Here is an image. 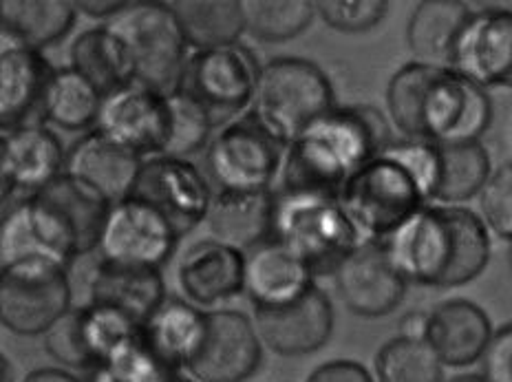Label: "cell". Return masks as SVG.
Listing matches in <instances>:
<instances>
[{
  "label": "cell",
  "mask_w": 512,
  "mask_h": 382,
  "mask_svg": "<svg viewBox=\"0 0 512 382\" xmlns=\"http://www.w3.org/2000/svg\"><path fill=\"white\" fill-rule=\"evenodd\" d=\"M387 111L409 142H479L493 124V100L486 89L451 67L409 62L387 87Z\"/></svg>",
  "instance_id": "1"
},
{
  "label": "cell",
  "mask_w": 512,
  "mask_h": 382,
  "mask_svg": "<svg viewBox=\"0 0 512 382\" xmlns=\"http://www.w3.org/2000/svg\"><path fill=\"white\" fill-rule=\"evenodd\" d=\"M396 142L373 106H334L285 148L281 184L294 195H340L347 179Z\"/></svg>",
  "instance_id": "2"
},
{
  "label": "cell",
  "mask_w": 512,
  "mask_h": 382,
  "mask_svg": "<svg viewBox=\"0 0 512 382\" xmlns=\"http://www.w3.org/2000/svg\"><path fill=\"white\" fill-rule=\"evenodd\" d=\"M433 144L393 142L351 175L338 201L367 241H389L431 206Z\"/></svg>",
  "instance_id": "3"
},
{
  "label": "cell",
  "mask_w": 512,
  "mask_h": 382,
  "mask_svg": "<svg viewBox=\"0 0 512 382\" xmlns=\"http://www.w3.org/2000/svg\"><path fill=\"white\" fill-rule=\"evenodd\" d=\"M387 246L404 279L451 290L475 281L490 261L486 221L464 206H426Z\"/></svg>",
  "instance_id": "4"
},
{
  "label": "cell",
  "mask_w": 512,
  "mask_h": 382,
  "mask_svg": "<svg viewBox=\"0 0 512 382\" xmlns=\"http://www.w3.org/2000/svg\"><path fill=\"white\" fill-rule=\"evenodd\" d=\"M38 246L64 265L100 250L113 204L80 177L62 173L38 193L23 197Z\"/></svg>",
  "instance_id": "5"
},
{
  "label": "cell",
  "mask_w": 512,
  "mask_h": 382,
  "mask_svg": "<svg viewBox=\"0 0 512 382\" xmlns=\"http://www.w3.org/2000/svg\"><path fill=\"white\" fill-rule=\"evenodd\" d=\"M334 106L332 80L316 62L279 56L261 67L250 113L287 148Z\"/></svg>",
  "instance_id": "6"
},
{
  "label": "cell",
  "mask_w": 512,
  "mask_h": 382,
  "mask_svg": "<svg viewBox=\"0 0 512 382\" xmlns=\"http://www.w3.org/2000/svg\"><path fill=\"white\" fill-rule=\"evenodd\" d=\"M272 239L305 261L314 277L334 274L362 241L336 197L294 195L274 188Z\"/></svg>",
  "instance_id": "7"
},
{
  "label": "cell",
  "mask_w": 512,
  "mask_h": 382,
  "mask_svg": "<svg viewBox=\"0 0 512 382\" xmlns=\"http://www.w3.org/2000/svg\"><path fill=\"white\" fill-rule=\"evenodd\" d=\"M109 25L131 53L135 82L157 93H173L188 62V42L170 3H131Z\"/></svg>",
  "instance_id": "8"
},
{
  "label": "cell",
  "mask_w": 512,
  "mask_h": 382,
  "mask_svg": "<svg viewBox=\"0 0 512 382\" xmlns=\"http://www.w3.org/2000/svg\"><path fill=\"white\" fill-rule=\"evenodd\" d=\"M283 159L285 146L248 113L212 137L204 153V175L215 193L274 190Z\"/></svg>",
  "instance_id": "9"
},
{
  "label": "cell",
  "mask_w": 512,
  "mask_h": 382,
  "mask_svg": "<svg viewBox=\"0 0 512 382\" xmlns=\"http://www.w3.org/2000/svg\"><path fill=\"white\" fill-rule=\"evenodd\" d=\"M0 323L16 336H45L71 310L67 265L51 257H27L3 265Z\"/></svg>",
  "instance_id": "10"
},
{
  "label": "cell",
  "mask_w": 512,
  "mask_h": 382,
  "mask_svg": "<svg viewBox=\"0 0 512 382\" xmlns=\"http://www.w3.org/2000/svg\"><path fill=\"white\" fill-rule=\"evenodd\" d=\"M261 67L241 42L195 51L181 73L177 91L195 100L217 129L237 120V115L254 102Z\"/></svg>",
  "instance_id": "11"
},
{
  "label": "cell",
  "mask_w": 512,
  "mask_h": 382,
  "mask_svg": "<svg viewBox=\"0 0 512 382\" xmlns=\"http://www.w3.org/2000/svg\"><path fill=\"white\" fill-rule=\"evenodd\" d=\"M131 197L159 212L177 239H184L208 219L215 193L204 171L190 159L157 155L142 162Z\"/></svg>",
  "instance_id": "12"
},
{
  "label": "cell",
  "mask_w": 512,
  "mask_h": 382,
  "mask_svg": "<svg viewBox=\"0 0 512 382\" xmlns=\"http://www.w3.org/2000/svg\"><path fill=\"white\" fill-rule=\"evenodd\" d=\"M263 341L248 314L206 312V330L186 371L197 382H245L261 367Z\"/></svg>",
  "instance_id": "13"
},
{
  "label": "cell",
  "mask_w": 512,
  "mask_h": 382,
  "mask_svg": "<svg viewBox=\"0 0 512 382\" xmlns=\"http://www.w3.org/2000/svg\"><path fill=\"white\" fill-rule=\"evenodd\" d=\"M336 290L347 310L362 318H380L407 296V279L391 257L387 241L362 239L334 272Z\"/></svg>",
  "instance_id": "14"
},
{
  "label": "cell",
  "mask_w": 512,
  "mask_h": 382,
  "mask_svg": "<svg viewBox=\"0 0 512 382\" xmlns=\"http://www.w3.org/2000/svg\"><path fill=\"white\" fill-rule=\"evenodd\" d=\"M453 71L482 89H512V9H473L455 40Z\"/></svg>",
  "instance_id": "15"
},
{
  "label": "cell",
  "mask_w": 512,
  "mask_h": 382,
  "mask_svg": "<svg viewBox=\"0 0 512 382\" xmlns=\"http://www.w3.org/2000/svg\"><path fill=\"white\" fill-rule=\"evenodd\" d=\"M95 129L142 159L164 155L170 137L168 95L140 82L126 84L104 95Z\"/></svg>",
  "instance_id": "16"
},
{
  "label": "cell",
  "mask_w": 512,
  "mask_h": 382,
  "mask_svg": "<svg viewBox=\"0 0 512 382\" xmlns=\"http://www.w3.org/2000/svg\"><path fill=\"white\" fill-rule=\"evenodd\" d=\"M263 345L283 358H301L323 349L334 332V307L325 290L312 285L283 305L254 310Z\"/></svg>",
  "instance_id": "17"
},
{
  "label": "cell",
  "mask_w": 512,
  "mask_h": 382,
  "mask_svg": "<svg viewBox=\"0 0 512 382\" xmlns=\"http://www.w3.org/2000/svg\"><path fill=\"white\" fill-rule=\"evenodd\" d=\"M177 235L168 221L135 197L113 204L102 232L100 257L104 261L146 265L162 270L177 248Z\"/></svg>",
  "instance_id": "18"
},
{
  "label": "cell",
  "mask_w": 512,
  "mask_h": 382,
  "mask_svg": "<svg viewBox=\"0 0 512 382\" xmlns=\"http://www.w3.org/2000/svg\"><path fill=\"white\" fill-rule=\"evenodd\" d=\"M67 151L60 137L45 124H25L3 131L0 137V175L3 199L16 190L25 197L38 193L67 168Z\"/></svg>",
  "instance_id": "19"
},
{
  "label": "cell",
  "mask_w": 512,
  "mask_h": 382,
  "mask_svg": "<svg viewBox=\"0 0 512 382\" xmlns=\"http://www.w3.org/2000/svg\"><path fill=\"white\" fill-rule=\"evenodd\" d=\"M177 281L188 303L204 312L219 310L245 292V252L217 239L197 241L181 254Z\"/></svg>",
  "instance_id": "20"
},
{
  "label": "cell",
  "mask_w": 512,
  "mask_h": 382,
  "mask_svg": "<svg viewBox=\"0 0 512 382\" xmlns=\"http://www.w3.org/2000/svg\"><path fill=\"white\" fill-rule=\"evenodd\" d=\"M56 69L42 51L5 45L0 53V124L3 131L40 124L42 106Z\"/></svg>",
  "instance_id": "21"
},
{
  "label": "cell",
  "mask_w": 512,
  "mask_h": 382,
  "mask_svg": "<svg viewBox=\"0 0 512 382\" xmlns=\"http://www.w3.org/2000/svg\"><path fill=\"white\" fill-rule=\"evenodd\" d=\"M168 299L162 270L100 259L93 272L89 303L109 307L137 327H144Z\"/></svg>",
  "instance_id": "22"
},
{
  "label": "cell",
  "mask_w": 512,
  "mask_h": 382,
  "mask_svg": "<svg viewBox=\"0 0 512 382\" xmlns=\"http://www.w3.org/2000/svg\"><path fill=\"white\" fill-rule=\"evenodd\" d=\"M488 314L468 299H448L426 316L424 341L446 367H468L482 360L493 338Z\"/></svg>",
  "instance_id": "23"
},
{
  "label": "cell",
  "mask_w": 512,
  "mask_h": 382,
  "mask_svg": "<svg viewBox=\"0 0 512 382\" xmlns=\"http://www.w3.org/2000/svg\"><path fill=\"white\" fill-rule=\"evenodd\" d=\"M144 159L113 142L98 129L84 133L67 155L64 173L80 177L111 201L120 204L131 197Z\"/></svg>",
  "instance_id": "24"
},
{
  "label": "cell",
  "mask_w": 512,
  "mask_h": 382,
  "mask_svg": "<svg viewBox=\"0 0 512 382\" xmlns=\"http://www.w3.org/2000/svg\"><path fill=\"white\" fill-rule=\"evenodd\" d=\"M314 279L305 261L274 239L245 254V292L254 310L294 301L316 285Z\"/></svg>",
  "instance_id": "25"
},
{
  "label": "cell",
  "mask_w": 512,
  "mask_h": 382,
  "mask_svg": "<svg viewBox=\"0 0 512 382\" xmlns=\"http://www.w3.org/2000/svg\"><path fill=\"white\" fill-rule=\"evenodd\" d=\"M274 190L256 193H215L208 212L212 239L241 252H252L272 239L274 228Z\"/></svg>",
  "instance_id": "26"
},
{
  "label": "cell",
  "mask_w": 512,
  "mask_h": 382,
  "mask_svg": "<svg viewBox=\"0 0 512 382\" xmlns=\"http://www.w3.org/2000/svg\"><path fill=\"white\" fill-rule=\"evenodd\" d=\"M206 330V312L188 301L168 296L142 327V338L162 363L181 374L199 349Z\"/></svg>",
  "instance_id": "27"
},
{
  "label": "cell",
  "mask_w": 512,
  "mask_h": 382,
  "mask_svg": "<svg viewBox=\"0 0 512 382\" xmlns=\"http://www.w3.org/2000/svg\"><path fill=\"white\" fill-rule=\"evenodd\" d=\"M78 7L69 0H3L0 25L9 45L42 51L56 45L76 25Z\"/></svg>",
  "instance_id": "28"
},
{
  "label": "cell",
  "mask_w": 512,
  "mask_h": 382,
  "mask_svg": "<svg viewBox=\"0 0 512 382\" xmlns=\"http://www.w3.org/2000/svg\"><path fill=\"white\" fill-rule=\"evenodd\" d=\"M473 9L457 0H424L413 9L407 27V45L415 62L433 67L451 65L455 40Z\"/></svg>",
  "instance_id": "29"
},
{
  "label": "cell",
  "mask_w": 512,
  "mask_h": 382,
  "mask_svg": "<svg viewBox=\"0 0 512 382\" xmlns=\"http://www.w3.org/2000/svg\"><path fill=\"white\" fill-rule=\"evenodd\" d=\"M435 175L431 188V204L460 206L464 201L482 195L493 175L490 155L482 142L433 144Z\"/></svg>",
  "instance_id": "30"
},
{
  "label": "cell",
  "mask_w": 512,
  "mask_h": 382,
  "mask_svg": "<svg viewBox=\"0 0 512 382\" xmlns=\"http://www.w3.org/2000/svg\"><path fill=\"white\" fill-rule=\"evenodd\" d=\"M71 65L102 95L135 82V69L126 42L109 25L84 29L69 51Z\"/></svg>",
  "instance_id": "31"
},
{
  "label": "cell",
  "mask_w": 512,
  "mask_h": 382,
  "mask_svg": "<svg viewBox=\"0 0 512 382\" xmlns=\"http://www.w3.org/2000/svg\"><path fill=\"white\" fill-rule=\"evenodd\" d=\"M102 100L104 95L76 69H56L42 106V122L69 133H89L98 126Z\"/></svg>",
  "instance_id": "32"
},
{
  "label": "cell",
  "mask_w": 512,
  "mask_h": 382,
  "mask_svg": "<svg viewBox=\"0 0 512 382\" xmlns=\"http://www.w3.org/2000/svg\"><path fill=\"white\" fill-rule=\"evenodd\" d=\"M170 7L184 31L188 47L195 51L237 45L245 34V12L239 0H221V3L177 0Z\"/></svg>",
  "instance_id": "33"
},
{
  "label": "cell",
  "mask_w": 512,
  "mask_h": 382,
  "mask_svg": "<svg viewBox=\"0 0 512 382\" xmlns=\"http://www.w3.org/2000/svg\"><path fill=\"white\" fill-rule=\"evenodd\" d=\"M373 367L378 382H444L442 360L424 338H391L378 349Z\"/></svg>",
  "instance_id": "34"
},
{
  "label": "cell",
  "mask_w": 512,
  "mask_h": 382,
  "mask_svg": "<svg viewBox=\"0 0 512 382\" xmlns=\"http://www.w3.org/2000/svg\"><path fill=\"white\" fill-rule=\"evenodd\" d=\"M245 31L261 42H287L309 29L316 18V3L309 0H248L243 3Z\"/></svg>",
  "instance_id": "35"
},
{
  "label": "cell",
  "mask_w": 512,
  "mask_h": 382,
  "mask_svg": "<svg viewBox=\"0 0 512 382\" xmlns=\"http://www.w3.org/2000/svg\"><path fill=\"white\" fill-rule=\"evenodd\" d=\"M173 376L177 374L151 352L140 330L91 371L89 382H168Z\"/></svg>",
  "instance_id": "36"
},
{
  "label": "cell",
  "mask_w": 512,
  "mask_h": 382,
  "mask_svg": "<svg viewBox=\"0 0 512 382\" xmlns=\"http://www.w3.org/2000/svg\"><path fill=\"white\" fill-rule=\"evenodd\" d=\"M168 106H170V137H168V146L164 155L188 159L190 155L208 148L210 133L215 129L208 118V113L181 91L168 93Z\"/></svg>",
  "instance_id": "37"
},
{
  "label": "cell",
  "mask_w": 512,
  "mask_h": 382,
  "mask_svg": "<svg viewBox=\"0 0 512 382\" xmlns=\"http://www.w3.org/2000/svg\"><path fill=\"white\" fill-rule=\"evenodd\" d=\"M45 338V352L69 371H91L98 367L91 345L87 341L82 321V307H71L58 323L49 327Z\"/></svg>",
  "instance_id": "38"
},
{
  "label": "cell",
  "mask_w": 512,
  "mask_h": 382,
  "mask_svg": "<svg viewBox=\"0 0 512 382\" xmlns=\"http://www.w3.org/2000/svg\"><path fill=\"white\" fill-rule=\"evenodd\" d=\"M316 12L329 29L340 31V34H365L387 18L389 3H382V0H358V3L320 0L316 3Z\"/></svg>",
  "instance_id": "39"
},
{
  "label": "cell",
  "mask_w": 512,
  "mask_h": 382,
  "mask_svg": "<svg viewBox=\"0 0 512 382\" xmlns=\"http://www.w3.org/2000/svg\"><path fill=\"white\" fill-rule=\"evenodd\" d=\"M479 206L488 230L499 239L512 241V162L495 168L479 195Z\"/></svg>",
  "instance_id": "40"
},
{
  "label": "cell",
  "mask_w": 512,
  "mask_h": 382,
  "mask_svg": "<svg viewBox=\"0 0 512 382\" xmlns=\"http://www.w3.org/2000/svg\"><path fill=\"white\" fill-rule=\"evenodd\" d=\"M482 376L488 382H512V323L499 327L490 338L482 356Z\"/></svg>",
  "instance_id": "41"
},
{
  "label": "cell",
  "mask_w": 512,
  "mask_h": 382,
  "mask_svg": "<svg viewBox=\"0 0 512 382\" xmlns=\"http://www.w3.org/2000/svg\"><path fill=\"white\" fill-rule=\"evenodd\" d=\"M305 382H376L356 360H329L318 365Z\"/></svg>",
  "instance_id": "42"
},
{
  "label": "cell",
  "mask_w": 512,
  "mask_h": 382,
  "mask_svg": "<svg viewBox=\"0 0 512 382\" xmlns=\"http://www.w3.org/2000/svg\"><path fill=\"white\" fill-rule=\"evenodd\" d=\"M128 5L131 3H115V0H109V3H89V0H80V3H76L78 12L91 18H117Z\"/></svg>",
  "instance_id": "43"
},
{
  "label": "cell",
  "mask_w": 512,
  "mask_h": 382,
  "mask_svg": "<svg viewBox=\"0 0 512 382\" xmlns=\"http://www.w3.org/2000/svg\"><path fill=\"white\" fill-rule=\"evenodd\" d=\"M23 382H84L80 376L62 367H40L29 371Z\"/></svg>",
  "instance_id": "44"
},
{
  "label": "cell",
  "mask_w": 512,
  "mask_h": 382,
  "mask_svg": "<svg viewBox=\"0 0 512 382\" xmlns=\"http://www.w3.org/2000/svg\"><path fill=\"white\" fill-rule=\"evenodd\" d=\"M426 316L429 312H411L400 321V334L402 336H413V338H424L426 332Z\"/></svg>",
  "instance_id": "45"
},
{
  "label": "cell",
  "mask_w": 512,
  "mask_h": 382,
  "mask_svg": "<svg viewBox=\"0 0 512 382\" xmlns=\"http://www.w3.org/2000/svg\"><path fill=\"white\" fill-rule=\"evenodd\" d=\"M446 382H488V380L482 374H462V376H455Z\"/></svg>",
  "instance_id": "46"
},
{
  "label": "cell",
  "mask_w": 512,
  "mask_h": 382,
  "mask_svg": "<svg viewBox=\"0 0 512 382\" xmlns=\"http://www.w3.org/2000/svg\"><path fill=\"white\" fill-rule=\"evenodd\" d=\"M3 382H14V376H12V365H9L7 356H3Z\"/></svg>",
  "instance_id": "47"
},
{
  "label": "cell",
  "mask_w": 512,
  "mask_h": 382,
  "mask_svg": "<svg viewBox=\"0 0 512 382\" xmlns=\"http://www.w3.org/2000/svg\"><path fill=\"white\" fill-rule=\"evenodd\" d=\"M168 382H197V380H195V378H186L184 374H177V376L170 378Z\"/></svg>",
  "instance_id": "48"
}]
</instances>
